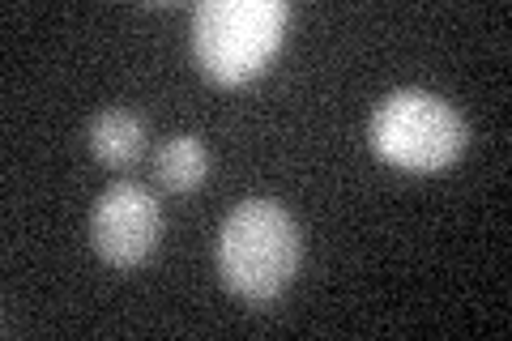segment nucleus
Returning <instances> with one entry per match:
<instances>
[{
    "mask_svg": "<svg viewBox=\"0 0 512 341\" xmlns=\"http://www.w3.org/2000/svg\"><path fill=\"white\" fill-rule=\"evenodd\" d=\"M86 145L103 167L124 171L146 154V124H141L133 111H99L86 128Z\"/></svg>",
    "mask_w": 512,
    "mask_h": 341,
    "instance_id": "nucleus-5",
    "label": "nucleus"
},
{
    "mask_svg": "<svg viewBox=\"0 0 512 341\" xmlns=\"http://www.w3.org/2000/svg\"><path fill=\"white\" fill-rule=\"evenodd\" d=\"M299 226L278 201L252 197L231 209V218L218 231V273L231 295L244 303L278 299L299 273Z\"/></svg>",
    "mask_w": 512,
    "mask_h": 341,
    "instance_id": "nucleus-1",
    "label": "nucleus"
},
{
    "mask_svg": "<svg viewBox=\"0 0 512 341\" xmlns=\"http://www.w3.org/2000/svg\"><path fill=\"white\" fill-rule=\"evenodd\" d=\"M154 171H158V184H163V188L192 192V188H201L205 171H210V158H205L197 137H171V141L158 145Z\"/></svg>",
    "mask_w": 512,
    "mask_h": 341,
    "instance_id": "nucleus-6",
    "label": "nucleus"
},
{
    "mask_svg": "<svg viewBox=\"0 0 512 341\" xmlns=\"http://www.w3.org/2000/svg\"><path fill=\"white\" fill-rule=\"evenodd\" d=\"M163 239V209L141 184H111L90 209V243L107 265L137 269Z\"/></svg>",
    "mask_w": 512,
    "mask_h": 341,
    "instance_id": "nucleus-4",
    "label": "nucleus"
},
{
    "mask_svg": "<svg viewBox=\"0 0 512 341\" xmlns=\"http://www.w3.org/2000/svg\"><path fill=\"white\" fill-rule=\"evenodd\" d=\"M286 26L282 0H205L192 13V56L218 86H244L278 56Z\"/></svg>",
    "mask_w": 512,
    "mask_h": 341,
    "instance_id": "nucleus-2",
    "label": "nucleus"
},
{
    "mask_svg": "<svg viewBox=\"0 0 512 341\" xmlns=\"http://www.w3.org/2000/svg\"><path fill=\"white\" fill-rule=\"evenodd\" d=\"M372 150L397 171L431 175L466 150V120L453 103L427 90H393L372 116Z\"/></svg>",
    "mask_w": 512,
    "mask_h": 341,
    "instance_id": "nucleus-3",
    "label": "nucleus"
}]
</instances>
